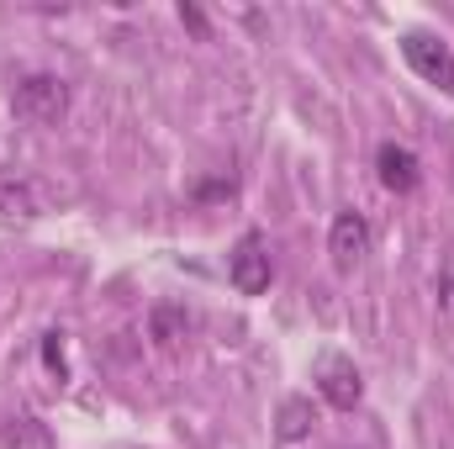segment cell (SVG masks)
Segmentation results:
<instances>
[{"label": "cell", "instance_id": "12", "mask_svg": "<svg viewBox=\"0 0 454 449\" xmlns=\"http://www.w3.org/2000/svg\"><path fill=\"white\" fill-rule=\"evenodd\" d=\"M180 21H185V27H191L196 37H207V16H201L196 5H180Z\"/></svg>", "mask_w": 454, "mask_h": 449}, {"label": "cell", "instance_id": "8", "mask_svg": "<svg viewBox=\"0 0 454 449\" xmlns=\"http://www.w3.org/2000/svg\"><path fill=\"white\" fill-rule=\"evenodd\" d=\"M312 423H317L312 402H307V397H286V402H280V418H275V434H280V445H301V439L312 434Z\"/></svg>", "mask_w": 454, "mask_h": 449}, {"label": "cell", "instance_id": "1", "mask_svg": "<svg viewBox=\"0 0 454 449\" xmlns=\"http://www.w3.org/2000/svg\"><path fill=\"white\" fill-rule=\"evenodd\" d=\"M11 116L21 127H59L69 116V85L59 75H27V80H16Z\"/></svg>", "mask_w": 454, "mask_h": 449}, {"label": "cell", "instance_id": "11", "mask_svg": "<svg viewBox=\"0 0 454 449\" xmlns=\"http://www.w3.org/2000/svg\"><path fill=\"white\" fill-rule=\"evenodd\" d=\"M43 359H48V370H53L59 381L69 375V365H64V334H48V338H43Z\"/></svg>", "mask_w": 454, "mask_h": 449}, {"label": "cell", "instance_id": "9", "mask_svg": "<svg viewBox=\"0 0 454 449\" xmlns=\"http://www.w3.org/2000/svg\"><path fill=\"white\" fill-rule=\"evenodd\" d=\"M0 449H53V434L37 418H11L0 429Z\"/></svg>", "mask_w": 454, "mask_h": 449}, {"label": "cell", "instance_id": "2", "mask_svg": "<svg viewBox=\"0 0 454 449\" xmlns=\"http://www.w3.org/2000/svg\"><path fill=\"white\" fill-rule=\"evenodd\" d=\"M402 59L412 64V75H423L428 85H439L444 96H454V53L444 37L434 32H407L402 37Z\"/></svg>", "mask_w": 454, "mask_h": 449}, {"label": "cell", "instance_id": "13", "mask_svg": "<svg viewBox=\"0 0 454 449\" xmlns=\"http://www.w3.org/2000/svg\"><path fill=\"white\" fill-rule=\"evenodd\" d=\"M439 302H444V312L454 318V270L444 275V280H439Z\"/></svg>", "mask_w": 454, "mask_h": 449}, {"label": "cell", "instance_id": "10", "mask_svg": "<svg viewBox=\"0 0 454 449\" xmlns=\"http://www.w3.org/2000/svg\"><path fill=\"white\" fill-rule=\"evenodd\" d=\"M191 334V312L185 307H175V302H164V307H153V338L169 349V343H180V338Z\"/></svg>", "mask_w": 454, "mask_h": 449}, {"label": "cell", "instance_id": "6", "mask_svg": "<svg viewBox=\"0 0 454 449\" xmlns=\"http://www.w3.org/2000/svg\"><path fill=\"white\" fill-rule=\"evenodd\" d=\"M375 169H380V185H386V191H396V196H412V191H418V180H423L418 154H412V148H402V143H380Z\"/></svg>", "mask_w": 454, "mask_h": 449}, {"label": "cell", "instance_id": "7", "mask_svg": "<svg viewBox=\"0 0 454 449\" xmlns=\"http://www.w3.org/2000/svg\"><path fill=\"white\" fill-rule=\"evenodd\" d=\"M32 217H43V191L32 180H21V175L0 180V227H21Z\"/></svg>", "mask_w": 454, "mask_h": 449}, {"label": "cell", "instance_id": "4", "mask_svg": "<svg viewBox=\"0 0 454 449\" xmlns=\"http://www.w3.org/2000/svg\"><path fill=\"white\" fill-rule=\"evenodd\" d=\"M317 391H323L328 407L354 413L359 397H364V375H359L354 359H343V354H323V365H317Z\"/></svg>", "mask_w": 454, "mask_h": 449}, {"label": "cell", "instance_id": "3", "mask_svg": "<svg viewBox=\"0 0 454 449\" xmlns=\"http://www.w3.org/2000/svg\"><path fill=\"white\" fill-rule=\"evenodd\" d=\"M227 280H232L243 296L270 291L275 264H270V243H264L259 232H243V238H238V248H232V259H227Z\"/></svg>", "mask_w": 454, "mask_h": 449}, {"label": "cell", "instance_id": "5", "mask_svg": "<svg viewBox=\"0 0 454 449\" xmlns=\"http://www.w3.org/2000/svg\"><path fill=\"white\" fill-rule=\"evenodd\" d=\"M328 254H333V270H354L364 254H370V223L359 212H339L333 217V232H328Z\"/></svg>", "mask_w": 454, "mask_h": 449}]
</instances>
